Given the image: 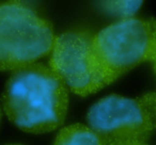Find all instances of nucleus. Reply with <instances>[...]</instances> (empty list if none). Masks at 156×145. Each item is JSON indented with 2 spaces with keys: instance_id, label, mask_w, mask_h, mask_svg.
I'll use <instances>...</instances> for the list:
<instances>
[{
  "instance_id": "obj_10",
  "label": "nucleus",
  "mask_w": 156,
  "mask_h": 145,
  "mask_svg": "<svg viewBox=\"0 0 156 145\" xmlns=\"http://www.w3.org/2000/svg\"><path fill=\"white\" fill-rule=\"evenodd\" d=\"M1 121H2V109L0 107V125H1Z\"/></svg>"
},
{
  "instance_id": "obj_5",
  "label": "nucleus",
  "mask_w": 156,
  "mask_h": 145,
  "mask_svg": "<svg viewBox=\"0 0 156 145\" xmlns=\"http://www.w3.org/2000/svg\"><path fill=\"white\" fill-rule=\"evenodd\" d=\"M93 30L75 27L56 36L49 67L64 81L69 91L89 96L105 88L92 50Z\"/></svg>"
},
{
  "instance_id": "obj_2",
  "label": "nucleus",
  "mask_w": 156,
  "mask_h": 145,
  "mask_svg": "<svg viewBox=\"0 0 156 145\" xmlns=\"http://www.w3.org/2000/svg\"><path fill=\"white\" fill-rule=\"evenodd\" d=\"M92 50L105 85L152 61L156 52V19H120L95 32Z\"/></svg>"
},
{
  "instance_id": "obj_7",
  "label": "nucleus",
  "mask_w": 156,
  "mask_h": 145,
  "mask_svg": "<svg viewBox=\"0 0 156 145\" xmlns=\"http://www.w3.org/2000/svg\"><path fill=\"white\" fill-rule=\"evenodd\" d=\"M142 5V1H102L98 8L103 13L120 19L132 18Z\"/></svg>"
},
{
  "instance_id": "obj_11",
  "label": "nucleus",
  "mask_w": 156,
  "mask_h": 145,
  "mask_svg": "<svg viewBox=\"0 0 156 145\" xmlns=\"http://www.w3.org/2000/svg\"><path fill=\"white\" fill-rule=\"evenodd\" d=\"M7 145H22V144H7Z\"/></svg>"
},
{
  "instance_id": "obj_1",
  "label": "nucleus",
  "mask_w": 156,
  "mask_h": 145,
  "mask_svg": "<svg viewBox=\"0 0 156 145\" xmlns=\"http://www.w3.org/2000/svg\"><path fill=\"white\" fill-rule=\"evenodd\" d=\"M1 104L9 121L18 129L28 133H46L64 123L69 89L49 65L37 62L11 71Z\"/></svg>"
},
{
  "instance_id": "obj_9",
  "label": "nucleus",
  "mask_w": 156,
  "mask_h": 145,
  "mask_svg": "<svg viewBox=\"0 0 156 145\" xmlns=\"http://www.w3.org/2000/svg\"><path fill=\"white\" fill-rule=\"evenodd\" d=\"M152 65H153V68H154V71H155V74H156V52L155 54H154L153 59H152Z\"/></svg>"
},
{
  "instance_id": "obj_6",
  "label": "nucleus",
  "mask_w": 156,
  "mask_h": 145,
  "mask_svg": "<svg viewBox=\"0 0 156 145\" xmlns=\"http://www.w3.org/2000/svg\"><path fill=\"white\" fill-rule=\"evenodd\" d=\"M54 145H105V143L89 126L78 123L61 128Z\"/></svg>"
},
{
  "instance_id": "obj_3",
  "label": "nucleus",
  "mask_w": 156,
  "mask_h": 145,
  "mask_svg": "<svg viewBox=\"0 0 156 145\" xmlns=\"http://www.w3.org/2000/svg\"><path fill=\"white\" fill-rule=\"evenodd\" d=\"M52 24L23 1L0 3V71H13L50 56Z\"/></svg>"
},
{
  "instance_id": "obj_4",
  "label": "nucleus",
  "mask_w": 156,
  "mask_h": 145,
  "mask_svg": "<svg viewBox=\"0 0 156 145\" xmlns=\"http://www.w3.org/2000/svg\"><path fill=\"white\" fill-rule=\"evenodd\" d=\"M155 112L156 93H147L136 98L110 94L90 107L87 123L105 145L145 143L155 128Z\"/></svg>"
},
{
  "instance_id": "obj_8",
  "label": "nucleus",
  "mask_w": 156,
  "mask_h": 145,
  "mask_svg": "<svg viewBox=\"0 0 156 145\" xmlns=\"http://www.w3.org/2000/svg\"><path fill=\"white\" fill-rule=\"evenodd\" d=\"M111 145H147V144L141 142H121V143H115V144H111Z\"/></svg>"
},
{
  "instance_id": "obj_12",
  "label": "nucleus",
  "mask_w": 156,
  "mask_h": 145,
  "mask_svg": "<svg viewBox=\"0 0 156 145\" xmlns=\"http://www.w3.org/2000/svg\"><path fill=\"white\" fill-rule=\"evenodd\" d=\"M155 119H156V112H155Z\"/></svg>"
}]
</instances>
